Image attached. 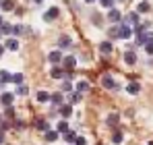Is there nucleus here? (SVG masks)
<instances>
[{
	"mask_svg": "<svg viewBox=\"0 0 153 145\" xmlns=\"http://www.w3.org/2000/svg\"><path fill=\"white\" fill-rule=\"evenodd\" d=\"M145 52L153 56V42H151V44H145Z\"/></svg>",
	"mask_w": 153,
	"mask_h": 145,
	"instance_id": "nucleus-36",
	"label": "nucleus"
},
{
	"mask_svg": "<svg viewBox=\"0 0 153 145\" xmlns=\"http://www.w3.org/2000/svg\"><path fill=\"white\" fill-rule=\"evenodd\" d=\"M48 58H50L52 64H60L64 56H62V52H60V50H54V52H50V56H48Z\"/></svg>",
	"mask_w": 153,
	"mask_h": 145,
	"instance_id": "nucleus-6",
	"label": "nucleus"
},
{
	"mask_svg": "<svg viewBox=\"0 0 153 145\" xmlns=\"http://www.w3.org/2000/svg\"><path fill=\"white\" fill-rule=\"evenodd\" d=\"M2 52H4V48H2V46H0V56H2Z\"/></svg>",
	"mask_w": 153,
	"mask_h": 145,
	"instance_id": "nucleus-43",
	"label": "nucleus"
},
{
	"mask_svg": "<svg viewBox=\"0 0 153 145\" xmlns=\"http://www.w3.org/2000/svg\"><path fill=\"white\" fill-rule=\"evenodd\" d=\"M23 31H25V29H23V25H15V27H13V33H15V35H21Z\"/></svg>",
	"mask_w": 153,
	"mask_h": 145,
	"instance_id": "nucleus-33",
	"label": "nucleus"
},
{
	"mask_svg": "<svg viewBox=\"0 0 153 145\" xmlns=\"http://www.w3.org/2000/svg\"><path fill=\"white\" fill-rule=\"evenodd\" d=\"M35 99H37L39 104H46V102H50V93H48V91H37V93H35Z\"/></svg>",
	"mask_w": 153,
	"mask_h": 145,
	"instance_id": "nucleus-17",
	"label": "nucleus"
},
{
	"mask_svg": "<svg viewBox=\"0 0 153 145\" xmlns=\"http://www.w3.org/2000/svg\"><path fill=\"white\" fill-rule=\"evenodd\" d=\"M62 67H64V71H66V72L73 71V69L76 67V58H75V56H64V58H62Z\"/></svg>",
	"mask_w": 153,
	"mask_h": 145,
	"instance_id": "nucleus-2",
	"label": "nucleus"
},
{
	"mask_svg": "<svg viewBox=\"0 0 153 145\" xmlns=\"http://www.w3.org/2000/svg\"><path fill=\"white\" fill-rule=\"evenodd\" d=\"M2 23H4V19H2V15H0V25H2Z\"/></svg>",
	"mask_w": 153,
	"mask_h": 145,
	"instance_id": "nucleus-42",
	"label": "nucleus"
},
{
	"mask_svg": "<svg viewBox=\"0 0 153 145\" xmlns=\"http://www.w3.org/2000/svg\"><path fill=\"white\" fill-rule=\"evenodd\" d=\"M81 97H83V93H79V91L71 93V96H68V99H71L68 104H79V102H81Z\"/></svg>",
	"mask_w": 153,
	"mask_h": 145,
	"instance_id": "nucleus-29",
	"label": "nucleus"
},
{
	"mask_svg": "<svg viewBox=\"0 0 153 145\" xmlns=\"http://www.w3.org/2000/svg\"><path fill=\"white\" fill-rule=\"evenodd\" d=\"M0 35H2V33H0Z\"/></svg>",
	"mask_w": 153,
	"mask_h": 145,
	"instance_id": "nucleus-47",
	"label": "nucleus"
},
{
	"mask_svg": "<svg viewBox=\"0 0 153 145\" xmlns=\"http://www.w3.org/2000/svg\"><path fill=\"white\" fill-rule=\"evenodd\" d=\"M4 116H6V118H13V116H15V110H13V106H8V108H6Z\"/></svg>",
	"mask_w": 153,
	"mask_h": 145,
	"instance_id": "nucleus-35",
	"label": "nucleus"
},
{
	"mask_svg": "<svg viewBox=\"0 0 153 145\" xmlns=\"http://www.w3.org/2000/svg\"><path fill=\"white\" fill-rule=\"evenodd\" d=\"M2 83H10V72L8 71H0V85Z\"/></svg>",
	"mask_w": 153,
	"mask_h": 145,
	"instance_id": "nucleus-28",
	"label": "nucleus"
},
{
	"mask_svg": "<svg viewBox=\"0 0 153 145\" xmlns=\"http://www.w3.org/2000/svg\"><path fill=\"white\" fill-rule=\"evenodd\" d=\"M102 85L105 89H116V87H118V83H116L110 75H102Z\"/></svg>",
	"mask_w": 153,
	"mask_h": 145,
	"instance_id": "nucleus-3",
	"label": "nucleus"
},
{
	"mask_svg": "<svg viewBox=\"0 0 153 145\" xmlns=\"http://www.w3.org/2000/svg\"><path fill=\"white\" fill-rule=\"evenodd\" d=\"M126 91L130 93V96H137V93L141 91V85H139V83H128V85H126Z\"/></svg>",
	"mask_w": 153,
	"mask_h": 145,
	"instance_id": "nucleus-18",
	"label": "nucleus"
},
{
	"mask_svg": "<svg viewBox=\"0 0 153 145\" xmlns=\"http://www.w3.org/2000/svg\"><path fill=\"white\" fill-rule=\"evenodd\" d=\"M50 102H52V106H62V102H64V96H62V91H58V93H52V96H50Z\"/></svg>",
	"mask_w": 153,
	"mask_h": 145,
	"instance_id": "nucleus-8",
	"label": "nucleus"
},
{
	"mask_svg": "<svg viewBox=\"0 0 153 145\" xmlns=\"http://www.w3.org/2000/svg\"><path fill=\"white\" fill-rule=\"evenodd\" d=\"M71 89H73L71 83H62V91H68V93H71Z\"/></svg>",
	"mask_w": 153,
	"mask_h": 145,
	"instance_id": "nucleus-38",
	"label": "nucleus"
},
{
	"mask_svg": "<svg viewBox=\"0 0 153 145\" xmlns=\"http://www.w3.org/2000/svg\"><path fill=\"white\" fill-rule=\"evenodd\" d=\"M58 15H60V8H58V6H52V8L46 10L44 21H54V19H58Z\"/></svg>",
	"mask_w": 153,
	"mask_h": 145,
	"instance_id": "nucleus-4",
	"label": "nucleus"
},
{
	"mask_svg": "<svg viewBox=\"0 0 153 145\" xmlns=\"http://www.w3.org/2000/svg\"><path fill=\"white\" fill-rule=\"evenodd\" d=\"M76 91H79V93L89 91V83H87V81H79V83H76Z\"/></svg>",
	"mask_w": 153,
	"mask_h": 145,
	"instance_id": "nucleus-25",
	"label": "nucleus"
},
{
	"mask_svg": "<svg viewBox=\"0 0 153 145\" xmlns=\"http://www.w3.org/2000/svg\"><path fill=\"white\" fill-rule=\"evenodd\" d=\"M33 2H35V4H39V2H44V0H33Z\"/></svg>",
	"mask_w": 153,
	"mask_h": 145,
	"instance_id": "nucleus-41",
	"label": "nucleus"
},
{
	"mask_svg": "<svg viewBox=\"0 0 153 145\" xmlns=\"http://www.w3.org/2000/svg\"><path fill=\"white\" fill-rule=\"evenodd\" d=\"M13 102H15V93H2V96H0V104L6 106V108L13 106Z\"/></svg>",
	"mask_w": 153,
	"mask_h": 145,
	"instance_id": "nucleus-7",
	"label": "nucleus"
},
{
	"mask_svg": "<svg viewBox=\"0 0 153 145\" xmlns=\"http://www.w3.org/2000/svg\"><path fill=\"white\" fill-rule=\"evenodd\" d=\"M110 37H118V27H112L110 29Z\"/></svg>",
	"mask_w": 153,
	"mask_h": 145,
	"instance_id": "nucleus-37",
	"label": "nucleus"
},
{
	"mask_svg": "<svg viewBox=\"0 0 153 145\" xmlns=\"http://www.w3.org/2000/svg\"><path fill=\"white\" fill-rule=\"evenodd\" d=\"M0 8L6 10V13H10V10H15V2H13V0H2V2H0Z\"/></svg>",
	"mask_w": 153,
	"mask_h": 145,
	"instance_id": "nucleus-15",
	"label": "nucleus"
},
{
	"mask_svg": "<svg viewBox=\"0 0 153 145\" xmlns=\"http://www.w3.org/2000/svg\"><path fill=\"white\" fill-rule=\"evenodd\" d=\"M122 139H124V135H122L120 131H116V133L112 135V141H114L116 145H120V143H122Z\"/></svg>",
	"mask_w": 153,
	"mask_h": 145,
	"instance_id": "nucleus-30",
	"label": "nucleus"
},
{
	"mask_svg": "<svg viewBox=\"0 0 153 145\" xmlns=\"http://www.w3.org/2000/svg\"><path fill=\"white\" fill-rule=\"evenodd\" d=\"M4 48L10 50V52H17L19 50V40H15V37H10V40H6V44H4Z\"/></svg>",
	"mask_w": 153,
	"mask_h": 145,
	"instance_id": "nucleus-9",
	"label": "nucleus"
},
{
	"mask_svg": "<svg viewBox=\"0 0 153 145\" xmlns=\"http://www.w3.org/2000/svg\"><path fill=\"white\" fill-rule=\"evenodd\" d=\"M126 25H139V13H128V17H126V21H124Z\"/></svg>",
	"mask_w": 153,
	"mask_h": 145,
	"instance_id": "nucleus-13",
	"label": "nucleus"
},
{
	"mask_svg": "<svg viewBox=\"0 0 153 145\" xmlns=\"http://www.w3.org/2000/svg\"><path fill=\"white\" fill-rule=\"evenodd\" d=\"M23 81H25L23 72H15V75H10V83H15V85H23Z\"/></svg>",
	"mask_w": 153,
	"mask_h": 145,
	"instance_id": "nucleus-16",
	"label": "nucleus"
},
{
	"mask_svg": "<svg viewBox=\"0 0 153 145\" xmlns=\"http://www.w3.org/2000/svg\"><path fill=\"white\" fill-rule=\"evenodd\" d=\"M100 50H102L103 54H112V42H102V44H100Z\"/></svg>",
	"mask_w": 153,
	"mask_h": 145,
	"instance_id": "nucleus-22",
	"label": "nucleus"
},
{
	"mask_svg": "<svg viewBox=\"0 0 153 145\" xmlns=\"http://www.w3.org/2000/svg\"><path fill=\"white\" fill-rule=\"evenodd\" d=\"M85 2H89V4H91V2H95V0H85Z\"/></svg>",
	"mask_w": 153,
	"mask_h": 145,
	"instance_id": "nucleus-44",
	"label": "nucleus"
},
{
	"mask_svg": "<svg viewBox=\"0 0 153 145\" xmlns=\"http://www.w3.org/2000/svg\"><path fill=\"white\" fill-rule=\"evenodd\" d=\"M73 145H87V139H85V137H79V135H76V139H75V143Z\"/></svg>",
	"mask_w": 153,
	"mask_h": 145,
	"instance_id": "nucleus-34",
	"label": "nucleus"
},
{
	"mask_svg": "<svg viewBox=\"0 0 153 145\" xmlns=\"http://www.w3.org/2000/svg\"><path fill=\"white\" fill-rule=\"evenodd\" d=\"M56 131H58V133H66V131H68V122L60 120L58 124H56Z\"/></svg>",
	"mask_w": 153,
	"mask_h": 145,
	"instance_id": "nucleus-26",
	"label": "nucleus"
},
{
	"mask_svg": "<svg viewBox=\"0 0 153 145\" xmlns=\"http://www.w3.org/2000/svg\"><path fill=\"white\" fill-rule=\"evenodd\" d=\"M118 120H120V116H118V114H116V112H112V114H110V116H108V126H116V124H118Z\"/></svg>",
	"mask_w": 153,
	"mask_h": 145,
	"instance_id": "nucleus-21",
	"label": "nucleus"
},
{
	"mask_svg": "<svg viewBox=\"0 0 153 145\" xmlns=\"http://www.w3.org/2000/svg\"><path fill=\"white\" fill-rule=\"evenodd\" d=\"M71 44H73V40H71L68 35H62V37L58 40V46H60V50H66V48H71Z\"/></svg>",
	"mask_w": 153,
	"mask_h": 145,
	"instance_id": "nucleus-12",
	"label": "nucleus"
},
{
	"mask_svg": "<svg viewBox=\"0 0 153 145\" xmlns=\"http://www.w3.org/2000/svg\"><path fill=\"white\" fill-rule=\"evenodd\" d=\"M0 143H4V133L0 131Z\"/></svg>",
	"mask_w": 153,
	"mask_h": 145,
	"instance_id": "nucleus-40",
	"label": "nucleus"
},
{
	"mask_svg": "<svg viewBox=\"0 0 153 145\" xmlns=\"http://www.w3.org/2000/svg\"><path fill=\"white\" fill-rule=\"evenodd\" d=\"M27 93H29V89L25 85H17V96H27Z\"/></svg>",
	"mask_w": 153,
	"mask_h": 145,
	"instance_id": "nucleus-31",
	"label": "nucleus"
},
{
	"mask_svg": "<svg viewBox=\"0 0 153 145\" xmlns=\"http://www.w3.org/2000/svg\"><path fill=\"white\" fill-rule=\"evenodd\" d=\"M64 77H66V71H64V69H60L58 64L52 69V79H64Z\"/></svg>",
	"mask_w": 153,
	"mask_h": 145,
	"instance_id": "nucleus-11",
	"label": "nucleus"
},
{
	"mask_svg": "<svg viewBox=\"0 0 153 145\" xmlns=\"http://www.w3.org/2000/svg\"><path fill=\"white\" fill-rule=\"evenodd\" d=\"M149 145H153V141H149Z\"/></svg>",
	"mask_w": 153,
	"mask_h": 145,
	"instance_id": "nucleus-46",
	"label": "nucleus"
},
{
	"mask_svg": "<svg viewBox=\"0 0 153 145\" xmlns=\"http://www.w3.org/2000/svg\"><path fill=\"white\" fill-rule=\"evenodd\" d=\"M62 135H64V141H66V143H75V139H76V133H75V131H71V129H68V131H66V133H62Z\"/></svg>",
	"mask_w": 153,
	"mask_h": 145,
	"instance_id": "nucleus-19",
	"label": "nucleus"
},
{
	"mask_svg": "<svg viewBox=\"0 0 153 145\" xmlns=\"http://www.w3.org/2000/svg\"><path fill=\"white\" fill-rule=\"evenodd\" d=\"M108 21H110V23H120V21H122V13L116 10V8H110V13H108Z\"/></svg>",
	"mask_w": 153,
	"mask_h": 145,
	"instance_id": "nucleus-5",
	"label": "nucleus"
},
{
	"mask_svg": "<svg viewBox=\"0 0 153 145\" xmlns=\"http://www.w3.org/2000/svg\"><path fill=\"white\" fill-rule=\"evenodd\" d=\"M0 33H4V35H10V33H13V25L2 23V25H0Z\"/></svg>",
	"mask_w": 153,
	"mask_h": 145,
	"instance_id": "nucleus-27",
	"label": "nucleus"
},
{
	"mask_svg": "<svg viewBox=\"0 0 153 145\" xmlns=\"http://www.w3.org/2000/svg\"><path fill=\"white\" fill-rule=\"evenodd\" d=\"M60 133L58 131H46V141H58Z\"/></svg>",
	"mask_w": 153,
	"mask_h": 145,
	"instance_id": "nucleus-23",
	"label": "nucleus"
},
{
	"mask_svg": "<svg viewBox=\"0 0 153 145\" xmlns=\"http://www.w3.org/2000/svg\"><path fill=\"white\" fill-rule=\"evenodd\" d=\"M103 8H114V0H100Z\"/></svg>",
	"mask_w": 153,
	"mask_h": 145,
	"instance_id": "nucleus-32",
	"label": "nucleus"
},
{
	"mask_svg": "<svg viewBox=\"0 0 153 145\" xmlns=\"http://www.w3.org/2000/svg\"><path fill=\"white\" fill-rule=\"evenodd\" d=\"M15 126H17V129H23V126H25V122H21V120H17V122H15Z\"/></svg>",
	"mask_w": 153,
	"mask_h": 145,
	"instance_id": "nucleus-39",
	"label": "nucleus"
},
{
	"mask_svg": "<svg viewBox=\"0 0 153 145\" xmlns=\"http://www.w3.org/2000/svg\"><path fill=\"white\" fill-rule=\"evenodd\" d=\"M71 114H73V106H71V104H62V106H60V116H62V118H68Z\"/></svg>",
	"mask_w": 153,
	"mask_h": 145,
	"instance_id": "nucleus-10",
	"label": "nucleus"
},
{
	"mask_svg": "<svg viewBox=\"0 0 153 145\" xmlns=\"http://www.w3.org/2000/svg\"><path fill=\"white\" fill-rule=\"evenodd\" d=\"M0 122H2V114H0Z\"/></svg>",
	"mask_w": 153,
	"mask_h": 145,
	"instance_id": "nucleus-45",
	"label": "nucleus"
},
{
	"mask_svg": "<svg viewBox=\"0 0 153 145\" xmlns=\"http://www.w3.org/2000/svg\"><path fill=\"white\" fill-rule=\"evenodd\" d=\"M35 129H37V131H44V133H46V131H50V124H48V120H42V118H39V120L35 122Z\"/></svg>",
	"mask_w": 153,
	"mask_h": 145,
	"instance_id": "nucleus-20",
	"label": "nucleus"
},
{
	"mask_svg": "<svg viewBox=\"0 0 153 145\" xmlns=\"http://www.w3.org/2000/svg\"><path fill=\"white\" fill-rule=\"evenodd\" d=\"M149 2L147 0H143V2H139V6H137V13H149Z\"/></svg>",
	"mask_w": 153,
	"mask_h": 145,
	"instance_id": "nucleus-24",
	"label": "nucleus"
},
{
	"mask_svg": "<svg viewBox=\"0 0 153 145\" xmlns=\"http://www.w3.org/2000/svg\"><path fill=\"white\" fill-rule=\"evenodd\" d=\"M124 62H126V64H134V62H137V54H134L132 50L124 52Z\"/></svg>",
	"mask_w": 153,
	"mask_h": 145,
	"instance_id": "nucleus-14",
	"label": "nucleus"
},
{
	"mask_svg": "<svg viewBox=\"0 0 153 145\" xmlns=\"http://www.w3.org/2000/svg\"><path fill=\"white\" fill-rule=\"evenodd\" d=\"M130 35H132V27H130V25H126V23L118 25V37H120V40H128Z\"/></svg>",
	"mask_w": 153,
	"mask_h": 145,
	"instance_id": "nucleus-1",
	"label": "nucleus"
}]
</instances>
